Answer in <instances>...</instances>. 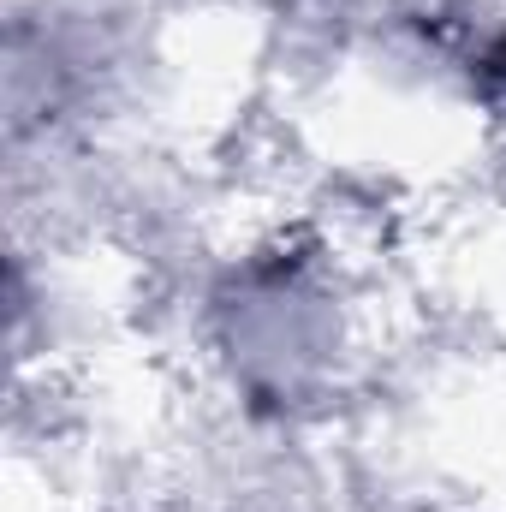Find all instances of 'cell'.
Wrapping results in <instances>:
<instances>
[{"mask_svg":"<svg viewBox=\"0 0 506 512\" xmlns=\"http://www.w3.org/2000/svg\"><path fill=\"white\" fill-rule=\"evenodd\" d=\"M489 72H495V78H506V48H495V54H489Z\"/></svg>","mask_w":506,"mask_h":512,"instance_id":"cell-1","label":"cell"}]
</instances>
